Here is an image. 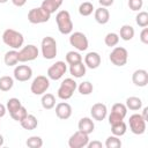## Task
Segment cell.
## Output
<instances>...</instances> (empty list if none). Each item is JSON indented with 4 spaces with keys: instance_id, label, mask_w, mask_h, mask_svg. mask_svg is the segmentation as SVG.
Returning a JSON list of instances; mask_svg holds the SVG:
<instances>
[{
    "instance_id": "obj_1",
    "label": "cell",
    "mask_w": 148,
    "mask_h": 148,
    "mask_svg": "<svg viewBox=\"0 0 148 148\" xmlns=\"http://www.w3.org/2000/svg\"><path fill=\"white\" fill-rule=\"evenodd\" d=\"M2 42L12 47L13 50H17V49H21L23 46V43H24V37L21 32L14 30V29H6L2 34Z\"/></svg>"
},
{
    "instance_id": "obj_2",
    "label": "cell",
    "mask_w": 148,
    "mask_h": 148,
    "mask_svg": "<svg viewBox=\"0 0 148 148\" xmlns=\"http://www.w3.org/2000/svg\"><path fill=\"white\" fill-rule=\"evenodd\" d=\"M56 22L58 25V30L62 35H69L73 31V21L69 12L59 10L56 15Z\"/></svg>"
},
{
    "instance_id": "obj_3",
    "label": "cell",
    "mask_w": 148,
    "mask_h": 148,
    "mask_svg": "<svg viewBox=\"0 0 148 148\" xmlns=\"http://www.w3.org/2000/svg\"><path fill=\"white\" fill-rule=\"evenodd\" d=\"M40 50H42V56L45 59H47V60L54 59L57 56V52H58L56 39L51 36L44 37L40 43Z\"/></svg>"
},
{
    "instance_id": "obj_4",
    "label": "cell",
    "mask_w": 148,
    "mask_h": 148,
    "mask_svg": "<svg viewBox=\"0 0 148 148\" xmlns=\"http://www.w3.org/2000/svg\"><path fill=\"white\" fill-rule=\"evenodd\" d=\"M76 88H77L76 81L74 79H72V77H67L60 83V87H59V89L57 91L58 97L60 99H62V101H67L73 96V94L76 90Z\"/></svg>"
},
{
    "instance_id": "obj_5",
    "label": "cell",
    "mask_w": 148,
    "mask_h": 148,
    "mask_svg": "<svg viewBox=\"0 0 148 148\" xmlns=\"http://www.w3.org/2000/svg\"><path fill=\"white\" fill-rule=\"evenodd\" d=\"M110 61L114 65V66H124L126 65L127 60H128V52L125 47L123 46H114L113 50L110 53Z\"/></svg>"
},
{
    "instance_id": "obj_6",
    "label": "cell",
    "mask_w": 148,
    "mask_h": 148,
    "mask_svg": "<svg viewBox=\"0 0 148 148\" xmlns=\"http://www.w3.org/2000/svg\"><path fill=\"white\" fill-rule=\"evenodd\" d=\"M51 14L47 13L46 10H44L42 7H37V8H32L29 10L28 13V21L32 24H40V23H45L50 20Z\"/></svg>"
},
{
    "instance_id": "obj_7",
    "label": "cell",
    "mask_w": 148,
    "mask_h": 148,
    "mask_svg": "<svg viewBox=\"0 0 148 148\" xmlns=\"http://www.w3.org/2000/svg\"><path fill=\"white\" fill-rule=\"evenodd\" d=\"M50 87V79L44 75H38L31 82L30 90L34 95H43Z\"/></svg>"
},
{
    "instance_id": "obj_8",
    "label": "cell",
    "mask_w": 148,
    "mask_h": 148,
    "mask_svg": "<svg viewBox=\"0 0 148 148\" xmlns=\"http://www.w3.org/2000/svg\"><path fill=\"white\" fill-rule=\"evenodd\" d=\"M128 125H130V130L133 134L141 135L146 132V120L142 118V116L140 113L132 114L128 119Z\"/></svg>"
},
{
    "instance_id": "obj_9",
    "label": "cell",
    "mask_w": 148,
    "mask_h": 148,
    "mask_svg": "<svg viewBox=\"0 0 148 148\" xmlns=\"http://www.w3.org/2000/svg\"><path fill=\"white\" fill-rule=\"evenodd\" d=\"M127 114V108L123 103H116L112 105L111 113L109 114V124L113 125L119 121H123Z\"/></svg>"
},
{
    "instance_id": "obj_10",
    "label": "cell",
    "mask_w": 148,
    "mask_h": 148,
    "mask_svg": "<svg viewBox=\"0 0 148 148\" xmlns=\"http://www.w3.org/2000/svg\"><path fill=\"white\" fill-rule=\"evenodd\" d=\"M69 44L72 46H74V49H76L77 51H86L89 46V42H88L87 36L81 31H75V32L71 34Z\"/></svg>"
},
{
    "instance_id": "obj_11",
    "label": "cell",
    "mask_w": 148,
    "mask_h": 148,
    "mask_svg": "<svg viewBox=\"0 0 148 148\" xmlns=\"http://www.w3.org/2000/svg\"><path fill=\"white\" fill-rule=\"evenodd\" d=\"M39 54V51L36 45L34 44H28L18 51V61L20 62H27V61H32L35 60Z\"/></svg>"
},
{
    "instance_id": "obj_12",
    "label": "cell",
    "mask_w": 148,
    "mask_h": 148,
    "mask_svg": "<svg viewBox=\"0 0 148 148\" xmlns=\"http://www.w3.org/2000/svg\"><path fill=\"white\" fill-rule=\"evenodd\" d=\"M66 71H67V65L65 64V61H61V60L56 61L47 68V77L54 81L60 80L65 75Z\"/></svg>"
},
{
    "instance_id": "obj_13",
    "label": "cell",
    "mask_w": 148,
    "mask_h": 148,
    "mask_svg": "<svg viewBox=\"0 0 148 148\" xmlns=\"http://www.w3.org/2000/svg\"><path fill=\"white\" fill-rule=\"evenodd\" d=\"M88 142H89V134H86L81 131H76L68 139L69 148H83L87 147Z\"/></svg>"
},
{
    "instance_id": "obj_14",
    "label": "cell",
    "mask_w": 148,
    "mask_h": 148,
    "mask_svg": "<svg viewBox=\"0 0 148 148\" xmlns=\"http://www.w3.org/2000/svg\"><path fill=\"white\" fill-rule=\"evenodd\" d=\"M32 76V69L28 65H18L14 68V79L20 82H25Z\"/></svg>"
},
{
    "instance_id": "obj_15",
    "label": "cell",
    "mask_w": 148,
    "mask_h": 148,
    "mask_svg": "<svg viewBox=\"0 0 148 148\" xmlns=\"http://www.w3.org/2000/svg\"><path fill=\"white\" fill-rule=\"evenodd\" d=\"M90 114L94 120L102 121L108 116V108L103 103H95L90 109Z\"/></svg>"
},
{
    "instance_id": "obj_16",
    "label": "cell",
    "mask_w": 148,
    "mask_h": 148,
    "mask_svg": "<svg viewBox=\"0 0 148 148\" xmlns=\"http://www.w3.org/2000/svg\"><path fill=\"white\" fill-rule=\"evenodd\" d=\"M132 82L136 87H146L148 84V72L146 69H136L132 74Z\"/></svg>"
},
{
    "instance_id": "obj_17",
    "label": "cell",
    "mask_w": 148,
    "mask_h": 148,
    "mask_svg": "<svg viewBox=\"0 0 148 148\" xmlns=\"http://www.w3.org/2000/svg\"><path fill=\"white\" fill-rule=\"evenodd\" d=\"M72 112H73L72 106L67 102H60L56 105V114L61 120L68 119L72 116Z\"/></svg>"
},
{
    "instance_id": "obj_18",
    "label": "cell",
    "mask_w": 148,
    "mask_h": 148,
    "mask_svg": "<svg viewBox=\"0 0 148 148\" xmlns=\"http://www.w3.org/2000/svg\"><path fill=\"white\" fill-rule=\"evenodd\" d=\"M84 65L90 69H96L101 65V56L97 52H88L84 56Z\"/></svg>"
},
{
    "instance_id": "obj_19",
    "label": "cell",
    "mask_w": 148,
    "mask_h": 148,
    "mask_svg": "<svg viewBox=\"0 0 148 148\" xmlns=\"http://www.w3.org/2000/svg\"><path fill=\"white\" fill-rule=\"evenodd\" d=\"M77 128L79 131L86 133V134H90L94 132L95 130V124H94V120L89 117H83L79 120V124H77Z\"/></svg>"
},
{
    "instance_id": "obj_20",
    "label": "cell",
    "mask_w": 148,
    "mask_h": 148,
    "mask_svg": "<svg viewBox=\"0 0 148 148\" xmlns=\"http://www.w3.org/2000/svg\"><path fill=\"white\" fill-rule=\"evenodd\" d=\"M94 16H95V20L97 23L99 24H106L110 20V13L109 10L106 9V7H99L97 9H95V13H94Z\"/></svg>"
},
{
    "instance_id": "obj_21",
    "label": "cell",
    "mask_w": 148,
    "mask_h": 148,
    "mask_svg": "<svg viewBox=\"0 0 148 148\" xmlns=\"http://www.w3.org/2000/svg\"><path fill=\"white\" fill-rule=\"evenodd\" d=\"M64 0H44L40 5V7L46 10L50 14L56 13V10H58L60 8V6L62 5Z\"/></svg>"
},
{
    "instance_id": "obj_22",
    "label": "cell",
    "mask_w": 148,
    "mask_h": 148,
    "mask_svg": "<svg viewBox=\"0 0 148 148\" xmlns=\"http://www.w3.org/2000/svg\"><path fill=\"white\" fill-rule=\"evenodd\" d=\"M20 124H21L22 128H24V130H27V131H32V130H35V128L37 127L38 120H37V118H36L34 114H29V113H28V114L20 121Z\"/></svg>"
},
{
    "instance_id": "obj_23",
    "label": "cell",
    "mask_w": 148,
    "mask_h": 148,
    "mask_svg": "<svg viewBox=\"0 0 148 148\" xmlns=\"http://www.w3.org/2000/svg\"><path fill=\"white\" fill-rule=\"evenodd\" d=\"M3 62L8 67L15 66L18 62V51H16V50L7 51L5 53V57H3Z\"/></svg>"
},
{
    "instance_id": "obj_24",
    "label": "cell",
    "mask_w": 148,
    "mask_h": 148,
    "mask_svg": "<svg viewBox=\"0 0 148 148\" xmlns=\"http://www.w3.org/2000/svg\"><path fill=\"white\" fill-rule=\"evenodd\" d=\"M69 73L72 76L76 77V79L82 77L86 75V65L82 61L74 64V65H69Z\"/></svg>"
},
{
    "instance_id": "obj_25",
    "label": "cell",
    "mask_w": 148,
    "mask_h": 148,
    "mask_svg": "<svg viewBox=\"0 0 148 148\" xmlns=\"http://www.w3.org/2000/svg\"><path fill=\"white\" fill-rule=\"evenodd\" d=\"M40 104L45 110H51L56 106V97L53 94L50 92H44L42 95V99H40Z\"/></svg>"
},
{
    "instance_id": "obj_26",
    "label": "cell",
    "mask_w": 148,
    "mask_h": 148,
    "mask_svg": "<svg viewBox=\"0 0 148 148\" xmlns=\"http://www.w3.org/2000/svg\"><path fill=\"white\" fill-rule=\"evenodd\" d=\"M134 28L130 24H124L121 28H120V31H119V38H121L123 40H131L133 37H134Z\"/></svg>"
},
{
    "instance_id": "obj_27",
    "label": "cell",
    "mask_w": 148,
    "mask_h": 148,
    "mask_svg": "<svg viewBox=\"0 0 148 148\" xmlns=\"http://www.w3.org/2000/svg\"><path fill=\"white\" fill-rule=\"evenodd\" d=\"M126 108L132 110V111H138L142 108V101L141 98L136 97V96H131L126 98Z\"/></svg>"
},
{
    "instance_id": "obj_28",
    "label": "cell",
    "mask_w": 148,
    "mask_h": 148,
    "mask_svg": "<svg viewBox=\"0 0 148 148\" xmlns=\"http://www.w3.org/2000/svg\"><path fill=\"white\" fill-rule=\"evenodd\" d=\"M126 131H127V125H126V123L124 120L111 125V132L116 136H123L126 133Z\"/></svg>"
},
{
    "instance_id": "obj_29",
    "label": "cell",
    "mask_w": 148,
    "mask_h": 148,
    "mask_svg": "<svg viewBox=\"0 0 148 148\" xmlns=\"http://www.w3.org/2000/svg\"><path fill=\"white\" fill-rule=\"evenodd\" d=\"M14 86V79L12 76L5 75L0 77V90L1 91H9Z\"/></svg>"
},
{
    "instance_id": "obj_30",
    "label": "cell",
    "mask_w": 148,
    "mask_h": 148,
    "mask_svg": "<svg viewBox=\"0 0 148 148\" xmlns=\"http://www.w3.org/2000/svg\"><path fill=\"white\" fill-rule=\"evenodd\" d=\"M94 5L90 1H83L80 6H79V13L81 16H89L92 14L94 12Z\"/></svg>"
},
{
    "instance_id": "obj_31",
    "label": "cell",
    "mask_w": 148,
    "mask_h": 148,
    "mask_svg": "<svg viewBox=\"0 0 148 148\" xmlns=\"http://www.w3.org/2000/svg\"><path fill=\"white\" fill-rule=\"evenodd\" d=\"M21 106H22V103H21V101H20L18 98H16V97L9 98V99L7 101V104H6V109H7V111L9 112V114L13 113V112H15L16 110H18Z\"/></svg>"
},
{
    "instance_id": "obj_32",
    "label": "cell",
    "mask_w": 148,
    "mask_h": 148,
    "mask_svg": "<svg viewBox=\"0 0 148 148\" xmlns=\"http://www.w3.org/2000/svg\"><path fill=\"white\" fill-rule=\"evenodd\" d=\"M104 43L109 47H114L119 43V35L116 32H109L104 37Z\"/></svg>"
},
{
    "instance_id": "obj_33",
    "label": "cell",
    "mask_w": 148,
    "mask_h": 148,
    "mask_svg": "<svg viewBox=\"0 0 148 148\" xmlns=\"http://www.w3.org/2000/svg\"><path fill=\"white\" fill-rule=\"evenodd\" d=\"M82 61V56L76 51H69L66 54V62L68 65H74Z\"/></svg>"
},
{
    "instance_id": "obj_34",
    "label": "cell",
    "mask_w": 148,
    "mask_h": 148,
    "mask_svg": "<svg viewBox=\"0 0 148 148\" xmlns=\"http://www.w3.org/2000/svg\"><path fill=\"white\" fill-rule=\"evenodd\" d=\"M76 89L79 90V92H80L81 95H90V94L92 92V90H94V86H92V83L89 82V81H83V82H81V83L77 86Z\"/></svg>"
},
{
    "instance_id": "obj_35",
    "label": "cell",
    "mask_w": 148,
    "mask_h": 148,
    "mask_svg": "<svg viewBox=\"0 0 148 148\" xmlns=\"http://www.w3.org/2000/svg\"><path fill=\"white\" fill-rule=\"evenodd\" d=\"M25 145H27L29 148H40V147L43 146V139H42L40 136L32 135V136H30V138L27 139Z\"/></svg>"
},
{
    "instance_id": "obj_36",
    "label": "cell",
    "mask_w": 148,
    "mask_h": 148,
    "mask_svg": "<svg viewBox=\"0 0 148 148\" xmlns=\"http://www.w3.org/2000/svg\"><path fill=\"white\" fill-rule=\"evenodd\" d=\"M105 147L106 148H119V147H121V141H120L119 136H116V135L108 136V139L105 140Z\"/></svg>"
},
{
    "instance_id": "obj_37",
    "label": "cell",
    "mask_w": 148,
    "mask_h": 148,
    "mask_svg": "<svg viewBox=\"0 0 148 148\" xmlns=\"http://www.w3.org/2000/svg\"><path fill=\"white\" fill-rule=\"evenodd\" d=\"M135 22L141 28L147 27L148 25V13L147 12H139L135 16Z\"/></svg>"
},
{
    "instance_id": "obj_38",
    "label": "cell",
    "mask_w": 148,
    "mask_h": 148,
    "mask_svg": "<svg viewBox=\"0 0 148 148\" xmlns=\"http://www.w3.org/2000/svg\"><path fill=\"white\" fill-rule=\"evenodd\" d=\"M27 114H28V111H27V109L22 105L18 110H16L15 112L10 113V117H12L14 120H16V121H18V123H20V121H21V120H22Z\"/></svg>"
},
{
    "instance_id": "obj_39",
    "label": "cell",
    "mask_w": 148,
    "mask_h": 148,
    "mask_svg": "<svg viewBox=\"0 0 148 148\" xmlns=\"http://www.w3.org/2000/svg\"><path fill=\"white\" fill-rule=\"evenodd\" d=\"M143 6V0H128V7L133 12H139Z\"/></svg>"
},
{
    "instance_id": "obj_40",
    "label": "cell",
    "mask_w": 148,
    "mask_h": 148,
    "mask_svg": "<svg viewBox=\"0 0 148 148\" xmlns=\"http://www.w3.org/2000/svg\"><path fill=\"white\" fill-rule=\"evenodd\" d=\"M140 40L143 44H148V28L147 27H145L142 31L140 32Z\"/></svg>"
},
{
    "instance_id": "obj_41",
    "label": "cell",
    "mask_w": 148,
    "mask_h": 148,
    "mask_svg": "<svg viewBox=\"0 0 148 148\" xmlns=\"http://www.w3.org/2000/svg\"><path fill=\"white\" fill-rule=\"evenodd\" d=\"M87 147H88V148H102V147H103V145H102V142H101V141L95 140V141L88 142Z\"/></svg>"
},
{
    "instance_id": "obj_42",
    "label": "cell",
    "mask_w": 148,
    "mask_h": 148,
    "mask_svg": "<svg viewBox=\"0 0 148 148\" xmlns=\"http://www.w3.org/2000/svg\"><path fill=\"white\" fill-rule=\"evenodd\" d=\"M98 2H99V5L102 7H109V6L113 5L114 0H98Z\"/></svg>"
},
{
    "instance_id": "obj_43",
    "label": "cell",
    "mask_w": 148,
    "mask_h": 148,
    "mask_svg": "<svg viewBox=\"0 0 148 148\" xmlns=\"http://www.w3.org/2000/svg\"><path fill=\"white\" fill-rule=\"evenodd\" d=\"M12 2H13V5L16 6V7H23V6L25 5L27 0H12Z\"/></svg>"
},
{
    "instance_id": "obj_44",
    "label": "cell",
    "mask_w": 148,
    "mask_h": 148,
    "mask_svg": "<svg viewBox=\"0 0 148 148\" xmlns=\"http://www.w3.org/2000/svg\"><path fill=\"white\" fill-rule=\"evenodd\" d=\"M6 112H7L6 105H3V104H1V103H0V118H2V117L6 114Z\"/></svg>"
},
{
    "instance_id": "obj_45",
    "label": "cell",
    "mask_w": 148,
    "mask_h": 148,
    "mask_svg": "<svg viewBox=\"0 0 148 148\" xmlns=\"http://www.w3.org/2000/svg\"><path fill=\"white\" fill-rule=\"evenodd\" d=\"M147 113H148V108H143V110H142V114H141V116H142V118H143L146 121L148 120V118H147Z\"/></svg>"
},
{
    "instance_id": "obj_46",
    "label": "cell",
    "mask_w": 148,
    "mask_h": 148,
    "mask_svg": "<svg viewBox=\"0 0 148 148\" xmlns=\"http://www.w3.org/2000/svg\"><path fill=\"white\" fill-rule=\"evenodd\" d=\"M3 142H5V139H3V135L0 134V147L3 146Z\"/></svg>"
},
{
    "instance_id": "obj_47",
    "label": "cell",
    "mask_w": 148,
    "mask_h": 148,
    "mask_svg": "<svg viewBox=\"0 0 148 148\" xmlns=\"http://www.w3.org/2000/svg\"><path fill=\"white\" fill-rule=\"evenodd\" d=\"M8 0H0V3H6Z\"/></svg>"
}]
</instances>
